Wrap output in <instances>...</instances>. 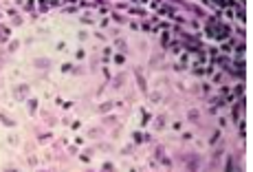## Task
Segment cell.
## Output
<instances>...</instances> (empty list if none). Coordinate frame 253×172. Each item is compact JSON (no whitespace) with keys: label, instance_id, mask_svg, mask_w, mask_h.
Here are the masks:
<instances>
[{"label":"cell","instance_id":"cell-1","mask_svg":"<svg viewBox=\"0 0 253 172\" xmlns=\"http://www.w3.org/2000/svg\"><path fill=\"white\" fill-rule=\"evenodd\" d=\"M189 117H192V122H196V119H198V113H196V110H189Z\"/></svg>","mask_w":253,"mask_h":172}]
</instances>
